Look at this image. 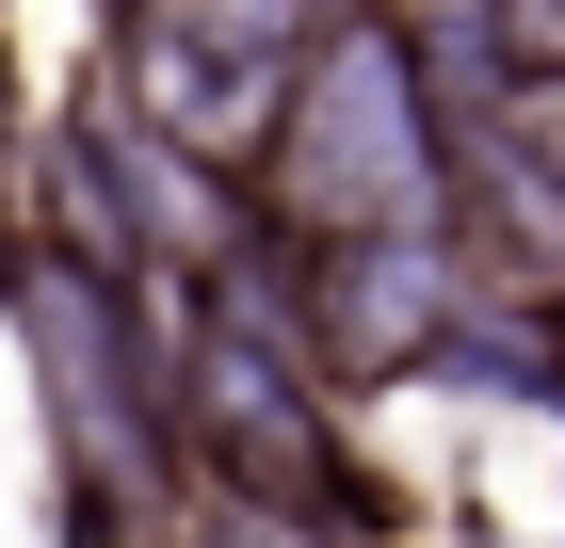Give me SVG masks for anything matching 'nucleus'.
<instances>
[{"label":"nucleus","mask_w":565,"mask_h":548,"mask_svg":"<svg viewBox=\"0 0 565 548\" xmlns=\"http://www.w3.org/2000/svg\"><path fill=\"white\" fill-rule=\"evenodd\" d=\"M452 178H469V114L420 65V17L404 0H355L323 65H307L291 129L259 146V211L291 243H355V226H452Z\"/></svg>","instance_id":"obj_1"},{"label":"nucleus","mask_w":565,"mask_h":548,"mask_svg":"<svg viewBox=\"0 0 565 548\" xmlns=\"http://www.w3.org/2000/svg\"><path fill=\"white\" fill-rule=\"evenodd\" d=\"M355 0H114V97H130L162 146L259 178V146L291 129L307 65Z\"/></svg>","instance_id":"obj_2"},{"label":"nucleus","mask_w":565,"mask_h":548,"mask_svg":"<svg viewBox=\"0 0 565 548\" xmlns=\"http://www.w3.org/2000/svg\"><path fill=\"white\" fill-rule=\"evenodd\" d=\"M469 243L452 226H355V243H291V323L340 387H420L436 339L469 323Z\"/></svg>","instance_id":"obj_3"}]
</instances>
